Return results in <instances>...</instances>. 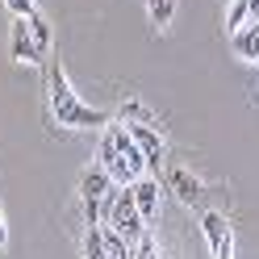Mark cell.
I'll list each match as a JSON object with an SVG mask.
<instances>
[{
  "instance_id": "obj_11",
  "label": "cell",
  "mask_w": 259,
  "mask_h": 259,
  "mask_svg": "<svg viewBox=\"0 0 259 259\" xmlns=\"http://www.w3.org/2000/svg\"><path fill=\"white\" fill-rule=\"evenodd\" d=\"M117 121H125V125H155V113L142 101H125L121 113H117Z\"/></svg>"
},
{
  "instance_id": "obj_16",
  "label": "cell",
  "mask_w": 259,
  "mask_h": 259,
  "mask_svg": "<svg viewBox=\"0 0 259 259\" xmlns=\"http://www.w3.org/2000/svg\"><path fill=\"white\" fill-rule=\"evenodd\" d=\"M5 9L13 13V17H34V13H38L34 0H5Z\"/></svg>"
},
{
  "instance_id": "obj_10",
  "label": "cell",
  "mask_w": 259,
  "mask_h": 259,
  "mask_svg": "<svg viewBox=\"0 0 259 259\" xmlns=\"http://www.w3.org/2000/svg\"><path fill=\"white\" fill-rule=\"evenodd\" d=\"M84 259H113L105 247V226H88L84 230Z\"/></svg>"
},
{
  "instance_id": "obj_5",
  "label": "cell",
  "mask_w": 259,
  "mask_h": 259,
  "mask_svg": "<svg viewBox=\"0 0 259 259\" xmlns=\"http://www.w3.org/2000/svg\"><path fill=\"white\" fill-rule=\"evenodd\" d=\"M9 55L17 63H25V67H46V55L38 51V42H34V34H29L25 17H13V25H9Z\"/></svg>"
},
{
  "instance_id": "obj_1",
  "label": "cell",
  "mask_w": 259,
  "mask_h": 259,
  "mask_svg": "<svg viewBox=\"0 0 259 259\" xmlns=\"http://www.w3.org/2000/svg\"><path fill=\"white\" fill-rule=\"evenodd\" d=\"M46 105H51V121L63 130H105L113 117L105 109H92L75 96V88L67 84V71L63 63H46Z\"/></svg>"
},
{
  "instance_id": "obj_3",
  "label": "cell",
  "mask_w": 259,
  "mask_h": 259,
  "mask_svg": "<svg viewBox=\"0 0 259 259\" xmlns=\"http://www.w3.org/2000/svg\"><path fill=\"white\" fill-rule=\"evenodd\" d=\"M101 226H109L113 234H121L130 247L147 234V222H142L138 205H134V188H113V197L105 201V222Z\"/></svg>"
},
{
  "instance_id": "obj_7",
  "label": "cell",
  "mask_w": 259,
  "mask_h": 259,
  "mask_svg": "<svg viewBox=\"0 0 259 259\" xmlns=\"http://www.w3.org/2000/svg\"><path fill=\"white\" fill-rule=\"evenodd\" d=\"M171 192L180 197V205L197 209V205H201V197H205V184H201L188 167H176V171H171Z\"/></svg>"
},
{
  "instance_id": "obj_8",
  "label": "cell",
  "mask_w": 259,
  "mask_h": 259,
  "mask_svg": "<svg viewBox=\"0 0 259 259\" xmlns=\"http://www.w3.org/2000/svg\"><path fill=\"white\" fill-rule=\"evenodd\" d=\"M130 188H134V205H138V213H142V222H155L159 218V184L151 180V176H142V180L138 184H130Z\"/></svg>"
},
{
  "instance_id": "obj_6",
  "label": "cell",
  "mask_w": 259,
  "mask_h": 259,
  "mask_svg": "<svg viewBox=\"0 0 259 259\" xmlns=\"http://www.w3.org/2000/svg\"><path fill=\"white\" fill-rule=\"evenodd\" d=\"M121 125H125V121H121ZM125 130H130V138L138 142V151H142V159H147V167L155 171L159 163H163V151H167V147H163V134H159L155 125H125Z\"/></svg>"
},
{
  "instance_id": "obj_13",
  "label": "cell",
  "mask_w": 259,
  "mask_h": 259,
  "mask_svg": "<svg viewBox=\"0 0 259 259\" xmlns=\"http://www.w3.org/2000/svg\"><path fill=\"white\" fill-rule=\"evenodd\" d=\"M25 21H29V34H34L38 51H42V55H51V42H55V34H51V21H46L42 13H34V17H25Z\"/></svg>"
},
{
  "instance_id": "obj_18",
  "label": "cell",
  "mask_w": 259,
  "mask_h": 259,
  "mask_svg": "<svg viewBox=\"0 0 259 259\" xmlns=\"http://www.w3.org/2000/svg\"><path fill=\"white\" fill-rule=\"evenodd\" d=\"M247 25L259 29V0H251V13H247Z\"/></svg>"
},
{
  "instance_id": "obj_9",
  "label": "cell",
  "mask_w": 259,
  "mask_h": 259,
  "mask_svg": "<svg viewBox=\"0 0 259 259\" xmlns=\"http://www.w3.org/2000/svg\"><path fill=\"white\" fill-rule=\"evenodd\" d=\"M230 46H234V55H238V59H247V63H259V29H255V25L238 29V34L230 38Z\"/></svg>"
},
{
  "instance_id": "obj_17",
  "label": "cell",
  "mask_w": 259,
  "mask_h": 259,
  "mask_svg": "<svg viewBox=\"0 0 259 259\" xmlns=\"http://www.w3.org/2000/svg\"><path fill=\"white\" fill-rule=\"evenodd\" d=\"M9 247V222H5V209H0V251Z\"/></svg>"
},
{
  "instance_id": "obj_2",
  "label": "cell",
  "mask_w": 259,
  "mask_h": 259,
  "mask_svg": "<svg viewBox=\"0 0 259 259\" xmlns=\"http://www.w3.org/2000/svg\"><path fill=\"white\" fill-rule=\"evenodd\" d=\"M96 163H101L113 176V184H121V188L138 184L142 176L151 171L147 159H142V151H138V142L130 138V130L121 121H109L105 125V138H101V147H96Z\"/></svg>"
},
{
  "instance_id": "obj_12",
  "label": "cell",
  "mask_w": 259,
  "mask_h": 259,
  "mask_svg": "<svg viewBox=\"0 0 259 259\" xmlns=\"http://www.w3.org/2000/svg\"><path fill=\"white\" fill-rule=\"evenodd\" d=\"M247 13H251V0H230V9H226V34H238V29H247Z\"/></svg>"
},
{
  "instance_id": "obj_4",
  "label": "cell",
  "mask_w": 259,
  "mask_h": 259,
  "mask_svg": "<svg viewBox=\"0 0 259 259\" xmlns=\"http://www.w3.org/2000/svg\"><path fill=\"white\" fill-rule=\"evenodd\" d=\"M79 197H84V209H88V226H101L105 222V201L113 197V176L101 163H88L84 176H79Z\"/></svg>"
},
{
  "instance_id": "obj_14",
  "label": "cell",
  "mask_w": 259,
  "mask_h": 259,
  "mask_svg": "<svg viewBox=\"0 0 259 259\" xmlns=\"http://www.w3.org/2000/svg\"><path fill=\"white\" fill-rule=\"evenodd\" d=\"M147 13H151V25L155 29H167L176 17V0H147Z\"/></svg>"
},
{
  "instance_id": "obj_15",
  "label": "cell",
  "mask_w": 259,
  "mask_h": 259,
  "mask_svg": "<svg viewBox=\"0 0 259 259\" xmlns=\"http://www.w3.org/2000/svg\"><path fill=\"white\" fill-rule=\"evenodd\" d=\"M130 251H134V259H163V251H159V242H155V234H151V230L142 234Z\"/></svg>"
}]
</instances>
